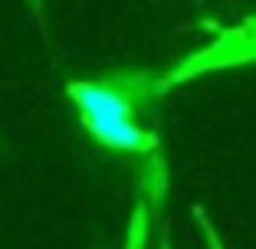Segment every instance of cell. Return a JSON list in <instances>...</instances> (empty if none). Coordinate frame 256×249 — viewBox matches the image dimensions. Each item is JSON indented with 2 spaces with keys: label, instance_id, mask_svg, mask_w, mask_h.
I'll return each instance as SVG.
<instances>
[{
  "label": "cell",
  "instance_id": "obj_1",
  "mask_svg": "<svg viewBox=\"0 0 256 249\" xmlns=\"http://www.w3.org/2000/svg\"><path fill=\"white\" fill-rule=\"evenodd\" d=\"M69 98L76 102L82 121H106V118H135V98L132 92L115 89L108 82H72Z\"/></svg>",
  "mask_w": 256,
  "mask_h": 249
},
{
  "label": "cell",
  "instance_id": "obj_2",
  "mask_svg": "<svg viewBox=\"0 0 256 249\" xmlns=\"http://www.w3.org/2000/svg\"><path fill=\"white\" fill-rule=\"evenodd\" d=\"M89 135L106 148L115 151H151L154 148V135L138 128L135 118H106V121H82Z\"/></svg>",
  "mask_w": 256,
  "mask_h": 249
}]
</instances>
